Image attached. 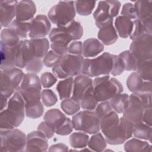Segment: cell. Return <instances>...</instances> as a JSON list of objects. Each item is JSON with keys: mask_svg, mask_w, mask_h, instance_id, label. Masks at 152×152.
I'll list each match as a JSON object with an SVG mask.
<instances>
[{"mask_svg": "<svg viewBox=\"0 0 152 152\" xmlns=\"http://www.w3.org/2000/svg\"><path fill=\"white\" fill-rule=\"evenodd\" d=\"M25 104L24 100L16 91L8 100L7 107L1 111V129H12L21 125L26 115Z\"/></svg>", "mask_w": 152, "mask_h": 152, "instance_id": "1", "label": "cell"}, {"mask_svg": "<svg viewBox=\"0 0 152 152\" xmlns=\"http://www.w3.org/2000/svg\"><path fill=\"white\" fill-rule=\"evenodd\" d=\"M151 107V93H133L129 96L123 117L133 124L142 122L144 110Z\"/></svg>", "mask_w": 152, "mask_h": 152, "instance_id": "2", "label": "cell"}, {"mask_svg": "<svg viewBox=\"0 0 152 152\" xmlns=\"http://www.w3.org/2000/svg\"><path fill=\"white\" fill-rule=\"evenodd\" d=\"M113 54L103 52L95 58H85L83 60L81 74L88 77L109 75L112 69Z\"/></svg>", "mask_w": 152, "mask_h": 152, "instance_id": "3", "label": "cell"}, {"mask_svg": "<svg viewBox=\"0 0 152 152\" xmlns=\"http://www.w3.org/2000/svg\"><path fill=\"white\" fill-rule=\"evenodd\" d=\"M93 86L94 94L99 102L109 101L124 90L122 84L116 78L109 75L96 77Z\"/></svg>", "mask_w": 152, "mask_h": 152, "instance_id": "4", "label": "cell"}, {"mask_svg": "<svg viewBox=\"0 0 152 152\" xmlns=\"http://www.w3.org/2000/svg\"><path fill=\"white\" fill-rule=\"evenodd\" d=\"M134 124L124 117L119 121L101 130L107 141L110 145H119L125 142L132 136Z\"/></svg>", "mask_w": 152, "mask_h": 152, "instance_id": "5", "label": "cell"}, {"mask_svg": "<svg viewBox=\"0 0 152 152\" xmlns=\"http://www.w3.org/2000/svg\"><path fill=\"white\" fill-rule=\"evenodd\" d=\"M75 15L74 1H60L50 9L48 17L57 27H65L74 20Z\"/></svg>", "mask_w": 152, "mask_h": 152, "instance_id": "6", "label": "cell"}, {"mask_svg": "<svg viewBox=\"0 0 152 152\" xmlns=\"http://www.w3.org/2000/svg\"><path fill=\"white\" fill-rule=\"evenodd\" d=\"M24 75V72L19 68L1 69V96L8 99L10 98L20 87Z\"/></svg>", "mask_w": 152, "mask_h": 152, "instance_id": "7", "label": "cell"}, {"mask_svg": "<svg viewBox=\"0 0 152 152\" xmlns=\"http://www.w3.org/2000/svg\"><path fill=\"white\" fill-rule=\"evenodd\" d=\"M17 91L21 94L25 101V103L40 101L42 84L40 78L36 74L30 72L24 74Z\"/></svg>", "mask_w": 152, "mask_h": 152, "instance_id": "8", "label": "cell"}, {"mask_svg": "<svg viewBox=\"0 0 152 152\" xmlns=\"http://www.w3.org/2000/svg\"><path fill=\"white\" fill-rule=\"evenodd\" d=\"M0 151H24L26 149V135L18 129L0 131Z\"/></svg>", "mask_w": 152, "mask_h": 152, "instance_id": "9", "label": "cell"}, {"mask_svg": "<svg viewBox=\"0 0 152 152\" xmlns=\"http://www.w3.org/2000/svg\"><path fill=\"white\" fill-rule=\"evenodd\" d=\"M72 122L76 131L93 134L100 130L99 119L94 110H84L77 112L72 116Z\"/></svg>", "mask_w": 152, "mask_h": 152, "instance_id": "10", "label": "cell"}, {"mask_svg": "<svg viewBox=\"0 0 152 152\" xmlns=\"http://www.w3.org/2000/svg\"><path fill=\"white\" fill-rule=\"evenodd\" d=\"M49 38L52 50L60 56L68 53V45L74 40L67 26L53 28L49 34Z\"/></svg>", "mask_w": 152, "mask_h": 152, "instance_id": "11", "label": "cell"}, {"mask_svg": "<svg viewBox=\"0 0 152 152\" xmlns=\"http://www.w3.org/2000/svg\"><path fill=\"white\" fill-rule=\"evenodd\" d=\"M121 4L118 1H101L93 13L95 24L98 28L109 21L113 20L119 13Z\"/></svg>", "mask_w": 152, "mask_h": 152, "instance_id": "12", "label": "cell"}, {"mask_svg": "<svg viewBox=\"0 0 152 152\" xmlns=\"http://www.w3.org/2000/svg\"><path fill=\"white\" fill-rule=\"evenodd\" d=\"M129 50L137 61L151 59L152 35L145 34L138 40H133Z\"/></svg>", "mask_w": 152, "mask_h": 152, "instance_id": "13", "label": "cell"}, {"mask_svg": "<svg viewBox=\"0 0 152 152\" xmlns=\"http://www.w3.org/2000/svg\"><path fill=\"white\" fill-rule=\"evenodd\" d=\"M84 59L83 55L66 53L61 56L57 64L68 77H73L81 74Z\"/></svg>", "mask_w": 152, "mask_h": 152, "instance_id": "14", "label": "cell"}, {"mask_svg": "<svg viewBox=\"0 0 152 152\" xmlns=\"http://www.w3.org/2000/svg\"><path fill=\"white\" fill-rule=\"evenodd\" d=\"M51 23L48 17L43 14L37 15L30 22L28 36L31 39L45 38L49 34Z\"/></svg>", "mask_w": 152, "mask_h": 152, "instance_id": "15", "label": "cell"}, {"mask_svg": "<svg viewBox=\"0 0 152 152\" xmlns=\"http://www.w3.org/2000/svg\"><path fill=\"white\" fill-rule=\"evenodd\" d=\"M36 56L30 39L21 40L17 48L16 66L20 69L24 68Z\"/></svg>", "mask_w": 152, "mask_h": 152, "instance_id": "16", "label": "cell"}, {"mask_svg": "<svg viewBox=\"0 0 152 152\" xmlns=\"http://www.w3.org/2000/svg\"><path fill=\"white\" fill-rule=\"evenodd\" d=\"M46 136L37 129L30 132L26 136V151H45L48 148Z\"/></svg>", "mask_w": 152, "mask_h": 152, "instance_id": "17", "label": "cell"}, {"mask_svg": "<svg viewBox=\"0 0 152 152\" xmlns=\"http://www.w3.org/2000/svg\"><path fill=\"white\" fill-rule=\"evenodd\" d=\"M18 2L13 0L1 1L0 2V16L1 27H8L16 17L17 6Z\"/></svg>", "mask_w": 152, "mask_h": 152, "instance_id": "18", "label": "cell"}, {"mask_svg": "<svg viewBox=\"0 0 152 152\" xmlns=\"http://www.w3.org/2000/svg\"><path fill=\"white\" fill-rule=\"evenodd\" d=\"M18 46H8L1 42V69H9L16 66Z\"/></svg>", "mask_w": 152, "mask_h": 152, "instance_id": "19", "label": "cell"}, {"mask_svg": "<svg viewBox=\"0 0 152 152\" xmlns=\"http://www.w3.org/2000/svg\"><path fill=\"white\" fill-rule=\"evenodd\" d=\"M93 80L85 75L80 74L74 79L72 97L74 100L80 103L81 99L87 89L93 85Z\"/></svg>", "mask_w": 152, "mask_h": 152, "instance_id": "20", "label": "cell"}, {"mask_svg": "<svg viewBox=\"0 0 152 152\" xmlns=\"http://www.w3.org/2000/svg\"><path fill=\"white\" fill-rule=\"evenodd\" d=\"M97 37L103 45H111L117 41L118 35L113 25V20L104 23L99 28Z\"/></svg>", "mask_w": 152, "mask_h": 152, "instance_id": "21", "label": "cell"}, {"mask_svg": "<svg viewBox=\"0 0 152 152\" xmlns=\"http://www.w3.org/2000/svg\"><path fill=\"white\" fill-rule=\"evenodd\" d=\"M36 12V7L32 1H21L17 6L16 19L20 21L27 22L32 20Z\"/></svg>", "mask_w": 152, "mask_h": 152, "instance_id": "22", "label": "cell"}, {"mask_svg": "<svg viewBox=\"0 0 152 152\" xmlns=\"http://www.w3.org/2000/svg\"><path fill=\"white\" fill-rule=\"evenodd\" d=\"M104 50V45L97 39L90 38L83 43V56L86 58L97 56Z\"/></svg>", "mask_w": 152, "mask_h": 152, "instance_id": "23", "label": "cell"}, {"mask_svg": "<svg viewBox=\"0 0 152 152\" xmlns=\"http://www.w3.org/2000/svg\"><path fill=\"white\" fill-rule=\"evenodd\" d=\"M115 28L119 37L126 39L130 36L133 28V21L124 16L120 15L115 20Z\"/></svg>", "mask_w": 152, "mask_h": 152, "instance_id": "24", "label": "cell"}, {"mask_svg": "<svg viewBox=\"0 0 152 152\" xmlns=\"http://www.w3.org/2000/svg\"><path fill=\"white\" fill-rule=\"evenodd\" d=\"M66 116L58 109L48 110L43 116L44 121L55 131L65 121Z\"/></svg>", "mask_w": 152, "mask_h": 152, "instance_id": "25", "label": "cell"}, {"mask_svg": "<svg viewBox=\"0 0 152 152\" xmlns=\"http://www.w3.org/2000/svg\"><path fill=\"white\" fill-rule=\"evenodd\" d=\"M124 150L129 152L151 151V145L147 141H143L138 138H132L124 144Z\"/></svg>", "mask_w": 152, "mask_h": 152, "instance_id": "26", "label": "cell"}, {"mask_svg": "<svg viewBox=\"0 0 152 152\" xmlns=\"http://www.w3.org/2000/svg\"><path fill=\"white\" fill-rule=\"evenodd\" d=\"M99 103L94 94L93 86L92 85L85 91L80 103L81 108L84 110H94Z\"/></svg>", "mask_w": 152, "mask_h": 152, "instance_id": "27", "label": "cell"}, {"mask_svg": "<svg viewBox=\"0 0 152 152\" xmlns=\"http://www.w3.org/2000/svg\"><path fill=\"white\" fill-rule=\"evenodd\" d=\"M20 39H25L29 34L30 22H22L14 20L7 27Z\"/></svg>", "mask_w": 152, "mask_h": 152, "instance_id": "28", "label": "cell"}, {"mask_svg": "<svg viewBox=\"0 0 152 152\" xmlns=\"http://www.w3.org/2000/svg\"><path fill=\"white\" fill-rule=\"evenodd\" d=\"M74 78L69 77L63 80L59 81L56 86V90L58 93L60 100L69 98L72 93Z\"/></svg>", "mask_w": 152, "mask_h": 152, "instance_id": "29", "label": "cell"}, {"mask_svg": "<svg viewBox=\"0 0 152 152\" xmlns=\"http://www.w3.org/2000/svg\"><path fill=\"white\" fill-rule=\"evenodd\" d=\"M132 135L136 138L148 141L151 143L152 138L151 126L143 122L134 124Z\"/></svg>", "mask_w": 152, "mask_h": 152, "instance_id": "30", "label": "cell"}, {"mask_svg": "<svg viewBox=\"0 0 152 152\" xmlns=\"http://www.w3.org/2000/svg\"><path fill=\"white\" fill-rule=\"evenodd\" d=\"M135 71L143 80L151 81L152 59L137 61Z\"/></svg>", "mask_w": 152, "mask_h": 152, "instance_id": "31", "label": "cell"}, {"mask_svg": "<svg viewBox=\"0 0 152 152\" xmlns=\"http://www.w3.org/2000/svg\"><path fill=\"white\" fill-rule=\"evenodd\" d=\"M30 41L34 51L36 58L40 59L43 58L49 49L50 44L48 39L45 37L35 39H30Z\"/></svg>", "mask_w": 152, "mask_h": 152, "instance_id": "32", "label": "cell"}, {"mask_svg": "<svg viewBox=\"0 0 152 152\" xmlns=\"http://www.w3.org/2000/svg\"><path fill=\"white\" fill-rule=\"evenodd\" d=\"M151 1H137L135 2V7L137 14V19L142 20L151 17L152 8Z\"/></svg>", "mask_w": 152, "mask_h": 152, "instance_id": "33", "label": "cell"}, {"mask_svg": "<svg viewBox=\"0 0 152 152\" xmlns=\"http://www.w3.org/2000/svg\"><path fill=\"white\" fill-rule=\"evenodd\" d=\"M129 96L126 93H120L109 100L112 109L117 113H122L128 103Z\"/></svg>", "mask_w": 152, "mask_h": 152, "instance_id": "34", "label": "cell"}, {"mask_svg": "<svg viewBox=\"0 0 152 152\" xmlns=\"http://www.w3.org/2000/svg\"><path fill=\"white\" fill-rule=\"evenodd\" d=\"M87 145L92 151L100 152L105 150L107 147V141L102 134L98 132L93 134L89 138Z\"/></svg>", "mask_w": 152, "mask_h": 152, "instance_id": "35", "label": "cell"}, {"mask_svg": "<svg viewBox=\"0 0 152 152\" xmlns=\"http://www.w3.org/2000/svg\"><path fill=\"white\" fill-rule=\"evenodd\" d=\"M89 136L84 132H76L71 134L69 138L71 146L74 148H83L88 145Z\"/></svg>", "mask_w": 152, "mask_h": 152, "instance_id": "36", "label": "cell"}, {"mask_svg": "<svg viewBox=\"0 0 152 152\" xmlns=\"http://www.w3.org/2000/svg\"><path fill=\"white\" fill-rule=\"evenodd\" d=\"M26 116L31 119H37L41 117L44 112V107L42 103L37 102L26 103Z\"/></svg>", "mask_w": 152, "mask_h": 152, "instance_id": "37", "label": "cell"}, {"mask_svg": "<svg viewBox=\"0 0 152 152\" xmlns=\"http://www.w3.org/2000/svg\"><path fill=\"white\" fill-rule=\"evenodd\" d=\"M94 1H74L76 12L80 15L88 16L91 14L94 7Z\"/></svg>", "mask_w": 152, "mask_h": 152, "instance_id": "38", "label": "cell"}, {"mask_svg": "<svg viewBox=\"0 0 152 152\" xmlns=\"http://www.w3.org/2000/svg\"><path fill=\"white\" fill-rule=\"evenodd\" d=\"M143 81L144 80L136 72H133L127 78L126 84L131 92L138 93L141 90Z\"/></svg>", "mask_w": 152, "mask_h": 152, "instance_id": "39", "label": "cell"}, {"mask_svg": "<svg viewBox=\"0 0 152 152\" xmlns=\"http://www.w3.org/2000/svg\"><path fill=\"white\" fill-rule=\"evenodd\" d=\"M21 40L9 28H4L1 33V42L8 46H18Z\"/></svg>", "mask_w": 152, "mask_h": 152, "instance_id": "40", "label": "cell"}, {"mask_svg": "<svg viewBox=\"0 0 152 152\" xmlns=\"http://www.w3.org/2000/svg\"><path fill=\"white\" fill-rule=\"evenodd\" d=\"M62 110L68 115H73L80 109V103L72 98H68L62 100L61 103Z\"/></svg>", "mask_w": 152, "mask_h": 152, "instance_id": "41", "label": "cell"}, {"mask_svg": "<svg viewBox=\"0 0 152 152\" xmlns=\"http://www.w3.org/2000/svg\"><path fill=\"white\" fill-rule=\"evenodd\" d=\"M122 59L125 71H135L137 61L129 50H125L118 55Z\"/></svg>", "mask_w": 152, "mask_h": 152, "instance_id": "42", "label": "cell"}, {"mask_svg": "<svg viewBox=\"0 0 152 152\" xmlns=\"http://www.w3.org/2000/svg\"><path fill=\"white\" fill-rule=\"evenodd\" d=\"M41 99L43 104L46 107H51L58 102L56 94L50 89H44L42 91Z\"/></svg>", "mask_w": 152, "mask_h": 152, "instance_id": "43", "label": "cell"}, {"mask_svg": "<svg viewBox=\"0 0 152 152\" xmlns=\"http://www.w3.org/2000/svg\"><path fill=\"white\" fill-rule=\"evenodd\" d=\"M133 28L131 32V34L129 36L130 39L133 41L135 40H138L146 34L144 28L143 27L142 23L141 20L138 19H135L133 21Z\"/></svg>", "mask_w": 152, "mask_h": 152, "instance_id": "44", "label": "cell"}, {"mask_svg": "<svg viewBox=\"0 0 152 152\" xmlns=\"http://www.w3.org/2000/svg\"><path fill=\"white\" fill-rule=\"evenodd\" d=\"M125 70V65L121 57L117 55H113L112 69L110 74L113 76H117L122 74Z\"/></svg>", "mask_w": 152, "mask_h": 152, "instance_id": "45", "label": "cell"}, {"mask_svg": "<svg viewBox=\"0 0 152 152\" xmlns=\"http://www.w3.org/2000/svg\"><path fill=\"white\" fill-rule=\"evenodd\" d=\"M73 129L72 120L66 117L65 121L55 130V133L59 135H68L72 132Z\"/></svg>", "mask_w": 152, "mask_h": 152, "instance_id": "46", "label": "cell"}, {"mask_svg": "<svg viewBox=\"0 0 152 152\" xmlns=\"http://www.w3.org/2000/svg\"><path fill=\"white\" fill-rule=\"evenodd\" d=\"M42 86L44 88H49L53 86L57 81L56 76L49 72H45L43 73L40 78Z\"/></svg>", "mask_w": 152, "mask_h": 152, "instance_id": "47", "label": "cell"}, {"mask_svg": "<svg viewBox=\"0 0 152 152\" xmlns=\"http://www.w3.org/2000/svg\"><path fill=\"white\" fill-rule=\"evenodd\" d=\"M61 56L56 54L52 50L48 52L43 59V64L48 68L53 67L59 61Z\"/></svg>", "mask_w": 152, "mask_h": 152, "instance_id": "48", "label": "cell"}, {"mask_svg": "<svg viewBox=\"0 0 152 152\" xmlns=\"http://www.w3.org/2000/svg\"><path fill=\"white\" fill-rule=\"evenodd\" d=\"M43 62L42 59L34 58L30 61L25 67L26 69L28 72L37 74L39 73L42 69L43 65Z\"/></svg>", "mask_w": 152, "mask_h": 152, "instance_id": "49", "label": "cell"}, {"mask_svg": "<svg viewBox=\"0 0 152 152\" xmlns=\"http://www.w3.org/2000/svg\"><path fill=\"white\" fill-rule=\"evenodd\" d=\"M121 13L122 16L126 17L129 19H137V14L135 5L131 2L125 3L123 5Z\"/></svg>", "mask_w": 152, "mask_h": 152, "instance_id": "50", "label": "cell"}, {"mask_svg": "<svg viewBox=\"0 0 152 152\" xmlns=\"http://www.w3.org/2000/svg\"><path fill=\"white\" fill-rule=\"evenodd\" d=\"M113 110L110 104H109V101H104L100 102L96 107L94 111L95 113L98 117L99 119H100L102 117L104 116L105 115L109 113V112Z\"/></svg>", "mask_w": 152, "mask_h": 152, "instance_id": "51", "label": "cell"}, {"mask_svg": "<svg viewBox=\"0 0 152 152\" xmlns=\"http://www.w3.org/2000/svg\"><path fill=\"white\" fill-rule=\"evenodd\" d=\"M68 53L75 55H82L83 43L80 41H74L68 45Z\"/></svg>", "mask_w": 152, "mask_h": 152, "instance_id": "52", "label": "cell"}, {"mask_svg": "<svg viewBox=\"0 0 152 152\" xmlns=\"http://www.w3.org/2000/svg\"><path fill=\"white\" fill-rule=\"evenodd\" d=\"M37 130L42 132L48 139L52 138L55 133V131L49 126L45 121L40 122L37 126Z\"/></svg>", "mask_w": 152, "mask_h": 152, "instance_id": "53", "label": "cell"}, {"mask_svg": "<svg viewBox=\"0 0 152 152\" xmlns=\"http://www.w3.org/2000/svg\"><path fill=\"white\" fill-rule=\"evenodd\" d=\"M141 21L142 23L146 34L152 35V18H147Z\"/></svg>", "mask_w": 152, "mask_h": 152, "instance_id": "54", "label": "cell"}, {"mask_svg": "<svg viewBox=\"0 0 152 152\" xmlns=\"http://www.w3.org/2000/svg\"><path fill=\"white\" fill-rule=\"evenodd\" d=\"M151 107L145 109L142 116V122L151 126Z\"/></svg>", "mask_w": 152, "mask_h": 152, "instance_id": "55", "label": "cell"}, {"mask_svg": "<svg viewBox=\"0 0 152 152\" xmlns=\"http://www.w3.org/2000/svg\"><path fill=\"white\" fill-rule=\"evenodd\" d=\"M68 150V147L66 145L63 143H58L51 145L49 148V151H66Z\"/></svg>", "mask_w": 152, "mask_h": 152, "instance_id": "56", "label": "cell"}, {"mask_svg": "<svg viewBox=\"0 0 152 152\" xmlns=\"http://www.w3.org/2000/svg\"><path fill=\"white\" fill-rule=\"evenodd\" d=\"M151 81H143L142 86L141 87V93H151Z\"/></svg>", "mask_w": 152, "mask_h": 152, "instance_id": "57", "label": "cell"}, {"mask_svg": "<svg viewBox=\"0 0 152 152\" xmlns=\"http://www.w3.org/2000/svg\"><path fill=\"white\" fill-rule=\"evenodd\" d=\"M8 99L2 96H1V111L5 109L8 104Z\"/></svg>", "mask_w": 152, "mask_h": 152, "instance_id": "58", "label": "cell"}]
</instances>
